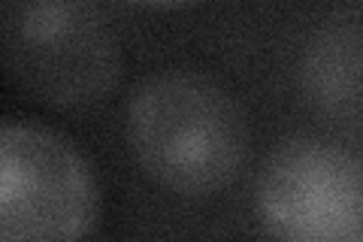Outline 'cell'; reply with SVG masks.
<instances>
[{
	"label": "cell",
	"instance_id": "6da1fadb",
	"mask_svg": "<svg viewBox=\"0 0 363 242\" xmlns=\"http://www.w3.org/2000/svg\"><path fill=\"white\" fill-rule=\"evenodd\" d=\"M124 145L157 191L179 200H215L252 158V121L221 79L197 67H161L124 103Z\"/></svg>",
	"mask_w": 363,
	"mask_h": 242
},
{
	"label": "cell",
	"instance_id": "8992f818",
	"mask_svg": "<svg viewBox=\"0 0 363 242\" xmlns=\"http://www.w3.org/2000/svg\"><path fill=\"white\" fill-rule=\"evenodd\" d=\"M121 4L140 6V9H152V13H173V9H185L194 6L200 0H121Z\"/></svg>",
	"mask_w": 363,
	"mask_h": 242
},
{
	"label": "cell",
	"instance_id": "3957f363",
	"mask_svg": "<svg viewBox=\"0 0 363 242\" xmlns=\"http://www.w3.org/2000/svg\"><path fill=\"white\" fill-rule=\"evenodd\" d=\"M97 218L94 170L70 136L33 119L0 124V239H85Z\"/></svg>",
	"mask_w": 363,
	"mask_h": 242
},
{
	"label": "cell",
	"instance_id": "5b68a950",
	"mask_svg": "<svg viewBox=\"0 0 363 242\" xmlns=\"http://www.w3.org/2000/svg\"><path fill=\"white\" fill-rule=\"evenodd\" d=\"M306 88L318 106L363 119V31L339 28L315 40L306 57Z\"/></svg>",
	"mask_w": 363,
	"mask_h": 242
},
{
	"label": "cell",
	"instance_id": "7a4b0ae2",
	"mask_svg": "<svg viewBox=\"0 0 363 242\" xmlns=\"http://www.w3.org/2000/svg\"><path fill=\"white\" fill-rule=\"evenodd\" d=\"M0 67L30 103L82 112L116 94L124 49L100 0H0Z\"/></svg>",
	"mask_w": 363,
	"mask_h": 242
},
{
	"label": "cell",
	"instance_id": "277c9868",
	"mask_svg": "<svg viewBox=\"0 0 363 242\" xmlns=\"http://www.w3.org/2000/svg\"><path fill=\"white\" fill-rule=\"evenodd\" d=\"M255 212L276 239L357 242L363 239V164L336 143L285 140L257 176Z\"/></svg>",
	"mask_w": 363,
	"mask_h": 242
}]
</instances>
